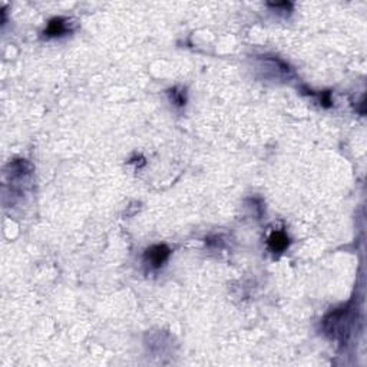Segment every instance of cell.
<instances>
[{
	"label": "cell",
	"instance_id": "1",
	"mask_svg": "<svg viewBox=\"0 0 367 367\" xmlns=\"http://www.w3.org/2000/svg\"><path fill=\"white\" fill-rule=\"evenodd\" d=\"M169 256V250L165 245H154L147 251V260L152 267H161Z\"/></svg>",
	"mask_w": 367,
	"mask_h": 367
},
{
	"label": "cell",
	"instance_id": "3",
	"mask_svg": "<svg viewBox=\"0 0 367 367\" xmlns=\"http://www.w3.org/2000/svg\"><path fill=\"white\" fill-rule=\"evenodd\" d=\"M66 32V22L63 19H53L49 22V26L45 30L48 36H60Z\"/></svg>",
	"mask_w": 367,
	"mask_h": 367
},
{
	"label": "cell",
	"instance_id": "2",
	"mask_svg": "<svg viewBox=\"0 0 367 367\" xmlns=\"http://www.w3.org/2000/svg\"><path fill=\"white\" fill-rule=\"evenodd\" d=\"M268 244L271 247L272 251H283L288 245V238L284 232H272L271 237L268 238Z\"/></svg>",
	"mask_w": 367,
	"mask_h": 367
}]
</instances>
